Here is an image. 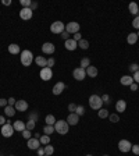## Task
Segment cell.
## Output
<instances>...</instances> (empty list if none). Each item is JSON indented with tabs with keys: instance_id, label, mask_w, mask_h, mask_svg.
<instances>
[{
	"instance_id": "obj_1",
	"label": "cell",
	"mask_w": 139,
	"mask_h": 156,
	"mask_svg": "<svg viewBox=\"0 0 139 156\" xmlns=\"http://www.w3.org/2000/svg\"><path fill=\"white\" fill-rule=\"evenodd\" d=\"M21 56H20V60H21V64L25 66V67H29V66L32 64V61L35 60V57H33V54L31 50H22Z\"/></svg>"
},
{
	"instance_id": "obj_2",
	"label": "cell",
	"mask_w": 139,
	"mask_h": 156,
	"mask_svg": "<svg viewBox=\"0 0 139 156\" xmlns=\"http://www.w3.org/2000/svg\"><path fill=\"white\" fill-rule=\"evenodd\" d=\"M54 130H56V132H59L60 135H65L68 132L70 125L65 120H59V121H56V124H54Z\"/></svg>"
},
{
	"instance_id": "obj_3",
	"label": "cell",
	"mask_w": 139,
	"mask_h": 156,
	"mask_svg": "<svg viewBox=\"0 0 139 156\" xmlns=\"http://www.w3.org/2000/svg\"><path fill=\"white\" fill-rule=\"evenodd\" d=\"M102 105H103V100L99 95H91V96H89V106H91L93 110H100V109H102Z\"/></svg>"
},
{
	"instance_id": "obj_4",
	"label": "cell",
	"mask_w": 139,
	"mask_h": 156,
	"mask_svg": "<svg viewBox=\"0 0 139 156\" xmlns=\"http://www.w3.org/2000/svg\"><path fill=\"white\" fill-rule=\"evenodd\" d=\"M0 132H1V135H3L4 138H10L11 135L14 134V127H13L11 121H7L4 125H1V128H0Z\"/></svg>"
},
{
	"instance_id": "obj_5",
	"label": "cell",
	"mask_w": 139,
	"mask_h": 156,
	"mask_svg": "<svg viewBox=\"0 0 139 156\" xmlns=\"http://www.w3.org/2000/svg\"><path fill=\"white\" fill-rule=\"evenodd\" d=\"M50 31L53 33H61L65 31V25H64V22H61V21H54L52 25H50Z\"/></svg>"
},
{
	"instance_id": "obj_6",
	"label": "cell",
	"mask_w": 139,
	"mask_h": 156,
	"mask_svg": "<svg viewBox=\"0 0 139 156\" xmlns=\"http://www.w3.org/2000/svg\"><path fill=\"white\" fill-rule=\"evenodd\" d=\"M79 29H81L79 24H78V22H75V21H71V22H68V24L65 25V31H67L70 35H71V33L79 32Z\"/></svg>"
},
{
	"instance_id": "obj_7",
	"label": "cell",
	"mask_w": 139,
	"mask_h": 156,
	"mask_svg": "<svg viewBox=\"0 0 139 156\" xmlns=\"http://www.w3.org/2000/svg\"><path fill=\"white\" fill-rule=\"evenodd\" d=\"M131 148H132V144L127 140H121L118 142V149L120 152H123V153H127V152L131 151Z\"/></svg>"
},
{
	"instance_id": "obj_8",
	"label": "cell",
	"mask_w": 139,
	"mask_h": 156,
	"mask_svg": "<svg viewBox=\"0 0 139 156\" xmlns=\"http://www.w3.org/2000/svg\"><path fill=\"white\" fill-rule=\"evenodd\" d=\"M39 76H40V78L43 81H50L52 77H53V71H52V68H49V67H43L42 70H40V73H39Z\"/></svg>"
},
{
	"instance_id": "obj_9",
	"label": "cell",
	"mask_w": 139,
	"mask_h": 156,
	"mask_svg": "<svg viewBox=\"0 0 139 156\" xmlns=\"http://www.w3.org/2000/svg\"><path fill=\"white\" fill-rule=\"evenodd\" d=\"M72 76H74V78L77 81H84L86 78V71L84 70V68L78 67V68H75V70L72 71Z\"/></svg>"
},
{
	"instance_id": "obj_10",
	"label": "cell",
	"mask_w": 139,
	"mask_h": 156,
	"mask_svg": "<svg viewBox=\"0 0 139 156\" xmlns=\"http://www.w3.org/2000/svg\"><path fill=\"white\" fill-rule=\"evenodd\" d=\"M27 146L29 149H32V151H38V149L40 148V141L38 140V138H35V137H33V138H29Z\"/></svg>"
},
{
	"instance_id": "obj_11",
	"label": "cell",
	"mask_w": 139,
	"mask_h": 156,
	"mask_svg": "<svg viewBox=\"0 0 139 156\" xmlns=\"http://www.w3.org/2000/svg\"><path fill=\"white\" fill-rule=\"evenodd\" d=\"M56 48H54V45L52 42H45L42 45V52L45 54H53Z\"/></svg>"
},
{
	"instance_id": "obj_12",
	"label": "cell",
	"mask_w": 139,
	"mask_h": 156,
	"mask_svg": "<svg viewBox=\"0 0 139 156\" xmlns=\"http://www.w3.org/2000/svg\"><path fill=\"white\" fill-rule=\"evenodd\" d=\"M64 89H65V84L64 82H61V81H59L57 84H54L52 92H53V95H61Z\"/></svg>"
},
{
	"instance_id": "obj_13",
	"label": "cell",
	"mask_w": 139,
	"mask_h": 156,
	"mask_svg": "<svg viewBox=\"0 0 139 156\" xmlns=\"http://www.w3.org/2000/svg\"><path fill=\"white\" fill-rule=\"evenodd\" d=\"M14 108H16L17 112H27V110H28V102H27V100H24V99L17 100Z\"/></svg>"
},
{
	"instance_id": "obj_14",
	"label": "cell",
	"mask_w": 139,
	"mask_h": 156,
	"mask_svg": "<svg viewBox=\"0 0 139 156\" xmlns=\"http://www.w3.org/2000/svg\"><path fill=\"white\" fill-rule=\"evenodd\" d=\"M64 46L67 50H70V52H72V50H75V49L78 48V42L77 41H74L72 38L67 39V41H64Z\"/></svg>"
},
{
	"instance_id": "obj_15",
	"label": "cell",
	"mask_w": 139,
	"mask_h": 156,
	"mask_svg": "<svg viewBox=\"0 0 139 156\" xmlns=\"http://www.w3.org/2000/svg\"><path fill=\"white\" fill-rule=\"evenodd\" d=\"M32 16H33V11L31 9H21V11H20V17L22 20H31Z\"/></svg>"
},
{
	"instance_id": "obj_16",
	"label": "cell",
	"mask_w": 139,
	"mask_h": 156,
	"mask_svg": "<svg viewBox=\"0 0 139 156\" xmlns=\"http://www.w3.org/2000/svg\"><path fill=\"white\" fill-rule=\"evenodd\" d=\"M65 121L68 123V125H77L78 121H79V116H78V114H75V113H70Z\"/></svg>"
},
{
	"instance_id": "obj_17",
	"label": "cell",
	"mask_w": 139,
	"mask_h": 156,
	"mask_svg": "<svg viewBox=\"0 0 139 156\" xmlns=\"http://www.w3.org/2000/svg\"><path fill=\"white\" fill-rule=\"evenodd\" d=\"M120 82H121V85H124V86H129L131 84H134V78L131 76H123L120 78Z\"/></svg>"
},
{
	"instance_id": "obj_18",
	"label": "cell",
	"mask_w": 139,
	"mask_h": 156,
	"mask_svg": "<svg viewBox=\"0 0 139 156\" xmlns=\"http://www.w3.org/2000/svg\"><path fill=\"white\" fill-rule=\"evenodd\" d=\"M86 76L88 77H91V78H95V77L97 76V74H99V71H97V68L96 67H95V66H89V67H88V68H86Z\"/></svg>"
},
{
	"instance_id": "obj_19",
	"label": "cell",
	"mask_w": 139,
	"mask_h": 156,
	"mask_svg": "<svg viewBox=\"0 0 139 156\" xmlns=\"http://www.w3.org/2000/svg\"><path fill=\"white\" fill-rule=\"evenodd\" d=\"M125 109H127V102H125L124 99L117 100V103H116V110L120 112V113H123V112H125Z\"/></svg>"
},
{
	"instance_id": "obj_20",
	"label": "cell",
	"mask_w": 139,
	"mask_h": 156,
	"mask_svg": "<svg viewBox=\"0 0 139 156\" xmlns=\"http://www.w3.org/2000/svg\"><path fill=\"white\" fill-rule=\"evenodd\" d=\"M13 127H14V131H20V132H22V131L25 130V123L21 121V120H17L16 123L13 124Z\"/></svg>"
},
{
	"instance_id": "obj_21",
	"label": "cell",
	"mask_w": 139,
	"mask_h": 156,
	"mask_svg": "<svg viewBox=\"0 0 139 156\" xmlns=\"http://www.w3.org/2000/svg\"><path fill=\"white\" fill-rule=\"evenodd\" d=\"M35 63H36L39 67H48V59H45L43 56H36V59H35Z\"/></svg>"
},
{
	"instance_id": "obj_22",
	"label": "cell",
	"mask_w": 139,
	"mask_h": 156,
	"mask_svg": "<svg viewBox=\"0 0 139 156\" xmlns=\"http://www.w3.org/2000/svg\"><path fill=\"white\" fill-rule=\"evenodd\" d=\"M9 52H10L11 54H18V53H21L20 45H17V43H11V45H9Z\"/></svg>"
},
{
	"instance_id": "obj_23",
	"label": "cell",
	"mask_w": 139,
	"mask_h": 156,
	"mask_svg": "<svg viewBox=\"0 0 139 156\" xmlns=\"http://www.w3.org/2000/svg\"><path fill=\"white\" fill-rule=\"evenodd\" d=\"M128 9H129V13H131V14H134L135 17L138 16V13H139V6L136 4L135 1H132V3H129Z\"/></svg>"
},
{
	"instance_id": "obj_24",
	"label": "cell",
	"mask_w": 139,
	"mask_h": 156,
	"mask_svg": "<svg viewBox=\"0 0 139 156\" xmlns=\"http://www.w3.org/2000/svg\"><path fill=\"white\" fill-rule=\"evenodd\" d=\"M138 35L135 32H132V33H128V36H127V42L129 43V45H135V43L138 42Z\"/></svg>"
},
{
	"instance_id": "obj_25",
	"label": "cell",
	"mask_w": 139,
	"mask_h": 156,
	"mask_svg": "<svg viewBox=\"0 0 139 156\" xmlns=\"http://www.w3.org/2000/svg\"><path fill=\"white\" fill-rule=\"evenodd\" d=\"M4 113H6V116H9V117H13L14 114H16V108L14 106H6L4 108Z\"/></svg>"
},
{
	"instance_id": "obj_26",
	"label": "cell",
	"mask_w": 139,
	"mask_h": 156,
	"mask_svg": "<svg viewBox=\"0 0 139 156\" xmlns=\"http://www.w3.org/2000/svg\"><path fill=\"white\" fill-rule=\"evenodd\" d=\"M39 141H40V145H43V146L49 145L50 144V135H40Z\"/></svg>"
},
{
	"instance_id": "obj_27",
	"label": "cell",
	"mask_w": 139,
	"mask_h": 156,
	"mask_svg": "<svg viewBox=\"0 0 139 156\" xmlns=\"http://www.w3.org/2000/svg\"><path fill=\"white\" fill-rule=\"evenodd\" d=\"M54 131H56V130H54V125H48V124H46V125L43 127V132H45V135L53 134Z\"/></svg>"
},
{
	"instance_id": "obj_28",
	"label": "cell",
	"mask_w": 139,
	"mask_h": 156,
	"mask_svg": "<svg viewBox=\"0 0 139 156\" xmlns=\"http://www.w3.org/2000/svg\"><path fill=\"white\" fill-rule=\"evenodd\" d=\"M89 66H91V60L88 59V57H84V59L81 60V68H84V70H86V68H88V67H89Z\"/></svg>"
},
{
	"instance_id": "obj_29",
	"label": "cell",
	"mask_w": 139,
	"mask_h": 156,
	"mask_svg": "<svg viewBox=\"0 0 139 156\" xmlns=\"http://www.w3.org/2000/svg\"><path fill=\"white\" fill-rule=\"evenodd\" d=\"M45 121H46L48 125H54V124H56V118H54L53 114H48L46 118H45Z\"/></svg>"
},
{
	"instance_id": "obj_30",
	"label": "cell",
	"mask_w": 139,
	"mask_h": 156,
	"mask_svg": "<svg viewBox=\"0 0 139 156\" xmlns=\"http://www.w3.org/2000/svg\"><path fill=\"white\" fill-rule=\"evenodd\" d=\"M78 48L84 49V50H86V49L89 48V42L86 41V39H81L79 42H78Z\"/></svg>"
},
{
	"instance_id": "obj_31",
	"label": "cell",
	"mask_w": 139,
	"mask_h": 156,
	"mask_svg": "<svg viewBox=\"0 0 139 156\" xmlns=\"http://www.w3.org/2000/svg\"><path fill=\"white\" fill-rule=\"evenodd\" d=\"M97 116L100 118H107L109 117V110L107 109H100V110H97Z\"/></svg>"
},
{
	"instance_id": "obj_32",
	"label": "cell",
	"mask_w": 139,
	"mask_h": 156,
	"mask_svg": "<svg viewBox=\"0 0 139 156\" xmlns=\"http://www.w3.org/2000/svg\"><path fill=\"white\" fill-rule=\"evenodd\" d=\"M36 127V121H32V120H28L27 123H25V128L29 130V131H32L33 128Z\"/></svg>"
},
{
	"instance_id": "obj_33",
	"label": "cell",
	"mask_w": 139,
	"mask_h": 156,
	"mask_svg": "<svg viewBox=\"0 0 139 156\" xmlns=\"http://www.w3.org/2000/svg\"><path fill=\"white\" fill-rule=\"evenodd\" d=\"M54 153V148L52 145H46L45 146V155H48V156H52Z\"/></svg>"
},
{
	"instance_id": "obj_34",
	"label": "cell",
	"mask_w": 139,
	"mask_h": 156,
	"mask_svg": "<svg viewBox=\"0 0 139 156\" xmlns=\"http://www.w3.org/2000/svg\"><path fill=\"white\" fill-rule=\"evenodd\" d=\"M22 137H24V138H25V140H29V138H32V132H31V131H29V130H24V131H22Z\"/></svg>"
},
{
	"instance_id": "obj_35",
	"label": "cell",
	"mask_w": 139,
	"mask_h": 156,
	"mask_svg": "<svg viewBox=\"0 0 139 156\" xmlns=\"http://www.w3.org/2000/svg\"><path fill=\"white\" fill-rule=\"evenodd\" d=\"M75 114H78V116H84V114H85V108H84V106H77Z\"/></svg>"
},
{
	"instance_id": "obj_36",
	"label": "cell",
	"mask_w": 139,
	"mask_h": 156,
	"mask_svg": "<svg viewBox=\"0 0 139 156\" xmlns=\"http://www.w3.org/2000/svg\"><path fill=\"white\" fill-rule=\"evenodd\" d=\"M109 118H110V121L111 123H118L120 121V117H118V114H109Z\"/></svg>"
},
{
	"instance_id": "obj_37",
	"label": "cell",
	"mask_w": 139,
	"mask_h": 156,
	"mask_svg": "<svg viewBox=\"0 0 139 156\" xmlns=\"http://www.w3.org/2000/svg\"><path fill=\"white\" fill-rule=\"evenodd\" d=\"M128 68H129V71H131V73H134V74H135L136 71H139V64H136V63H132V64L129 66Z\"/></svg>"
},
{
	"instance_id": "obj_38",
	"label": "cell",
	"mask_w": 139,
	"mask_h": 156,
	"mask_svg": "<svg viewBox=\"0 0 139 156\" xmlns=\"http://www.w3.org/2000/svg\"><path fill=\"white\" fill-rule=\"evenodd\" d=\"M20 3H21L22 9H29V6H31V3H32V0H21Z\"/></svg>"
},
{
	"instance_id": "obj_39",
	"label": "cell",
	"mask_w": 139,
	"mask_h": 156,
	"mask_svg": "<svg viewBox=\"0 0 139 156\" xmlns=\"http://www.w3.org/2000/svg\"><path fill=\"white\" fill-rule=\"evenodd\" d=\"M132 27L136 28V29H139V16H136L134 18V21H132Z\"/></svg>"
},
{
	"instance_id": "obj_40",
	"label": "cell",
	"mask_w": 139,
	"mask_h": 156,
	"mask_svg": "<svg viewBox=\"0 0 139 156\" xmlns=\"http://www.w3.org/2000/svg\"><path fill=\"white\" fill-rule=\"evenodd\" d=\"M75 110H77V105H75V103H70L68 105V112L75 113Z\"/></svg>"
},
{
	"instance_id": "obj_41",
	"label": "cell",
	"mask_w": 139,
	"mask_h": 156,
	"mask_svg": "<svg viewBox=\"0 0 139 156\" xmlns=\"http://www.w3.org/2000/svg\"><path fill=\"white\" fill-rule=\"evenodd\" d=\"M38 118H39V116H38L36 112H35V113H29V120H32V121H38Z\"/></svg>"
},
{
	"instance_id": "obj_42",
	"label": "cell",
	"mask_w": 139,
	"mask_h": 156,
	"mask_svg": "<svg viewBox=\"0 0 139 156\" xmlns=\"http://www.w3.org/2000/svg\"><path fill=\"white\" fill-rule=\"evenodd\" d=\"M54 63H56V61H54V59H53V57H50V59H48V67H49V68H52V67L54 66Z\"/></svg>"
},
{
	"instance_id": "obj_43",
	"label": "cell",
	"mask_w": 139,
	"mask_h": 156,
	"mask_svg": "<svg viewBox=\"0 0 139 156\" xmlns=\"http://www.w3.org/2000/svg\"><path fill=\"white\" fill-rule=\"evenodd\" d=\"M7 102H9V106H16V99H14V98H9V99H7Z\"/></svg>"
},
{
	"instance_id": "obj_44",
	"label": "cell",
	"mask_w": 139,
	"mask_h": 156,
	"mask_svg": "<svg viewBox=\"0 0 139 156\" xmlns=\"http://www.w3.org/2000/svg\"><path fill=\"white\" fill-rule=\"evenodd\" d=\"M7 105H9L7 99H3V98H1V99H0V108H6Z\"/></svg>"
},
{
	"instance_id": "obj_45",
	"label": "cell",
	"mask_w": 139,
	"mask_h": 156,
	"mask_svg": "<svg viewBox=\"0 0 139 156\" xmlns=\"http://www.w3.org/2000/svg\"><path fill=\"white\" fill-rule=\"evenodd\" d=\"M131 151L134 152L135 155H139V145H132V148H131Z\"/></svg>"
},
{
	"instance_id": "obj_46",
	"label": "cell",
	"mask_w": 139,
	"mask_h": 156,
	"mask_svg": "<svg viewBox=\"0 0 139 156\" xmlns=\"http://www.w3.org/2000/svg\"><path fill=\"white\" fill-rule=\"evenodd\" d=\"M102 100H103L104 103H109V102H110V96H109L107 93H104V95L102 96Z\"/></svg>"
},
{
	"instance_id": "obj_47",
	"label": "cell",
	"mask_w": 139,
	"mask_h": 156,
	"mask_svg": "<svg viewBox=\"0 0 139 156\" xmlns=\"http://www.w3.org/2000/svg\"><path fill=\"white\" fill-rule=\"evenodd\" d=\"M72 39H74V41H77V42H79L81 39H82V36H81L79 32H77V33H74V38H72Z\"/></svg>"
},
{
	"instance_id": "obj_48",
	"label": "cell",
	"mask_w": 139,
	"mask_h": 156,
	"mask_svg": "<svg viewBox=\"0 0 139 156\" xmlns=\"http://www.w3.org/2000/svg\"><path fill=\"white\" fill-rule=\"evenodd\" d=\"M132 78H134V82H136V84H139V71H136V73H135V74H134V77H132Z\"/></svg>"
},
{
	"instance_id": "obj_49",
	"label": "cell",
	"mask_w": 139,
	"mask_h": 156,
	"mask_svg": "<svg viewBox=\"0 0 139 156\" xmlns=\"http://www.w3.org/2000/svg\"><path fill=\"white\" fill-rule=\"evenodd\" d=\"M61 38L64 39V41H67V39H70V33L67 32V31H64V32L61 33Z\"/></svg>"
},
{
	"instance_id": "obj_50",
	"label": "cell",
	"mask_w": 139,
	"mask_h": 156,
	"mask_svg": "<svg viewBox=\"0 0 139 156\" xmlns=\"http://www.w3.org/2000/svg\"><path fill=\"white\" fill-rule=\"evenodd\" d=\"M38 155L39 156H45V146H40V148H39V149H38Z\"/></svg>"
},
{
	"instance_id": "obj_51",
	"label": "cell",
	"mask_w": 139,
	"mask_h": 156,
	"mask_svg": "<svg viewBox=\"0 0 139 156\" xmlns=\"http://www.w3.org/2000/svg\"><path fill=\"white\" fill-rule=\"evenodd\" d=\"M29 9H31V10H36V9H38V3H36V1H32V3H31V6H29Z\"/></svg>"
},
{
	"instance_id": "obj_52",
	"label": "cell",
	"mask_w": 139,
	"mask_h": 156,
	"mask_svg": "<svg viewBox=\"0 0 139 156\" xmlns=\"http://www.w3.org/2000/svg\"><path fill=\"white\" fill-rule=\"evenodd\" d=\"M129 88H131V91H138V84L134 82V84H131V85H129Z\"/></svg>"
},
{
	"instance_id": "obj_53",
	"label": "cell",
	"mask_w": 139,
	"mask_h": 156,
	"mask_svg": "<svg viewBox=\"0 0 139 156\" xmlns=\"http://www.w3.org/2000/svg\"><path fill=\"white\" fill-rule=\"evenodd\" d=\"M6 123H7V121H6L4 116H0V125H4Z\"/></svg>"
},
{
	"instance_id": "obj_54",
	"label": "cell",
	"mask_w": 139,
	"mask_h": 156,
	"mask_svg": "<svg viewBox=\"0 0 139 156\" xmlns=\"http://www.w3.org/2000/svg\"><path fill=\"white\" fill-rule=\"evenodd\" d=\"M1 3H3L4 6H10V4H11V0H3Z\"/></svg>"
},
{
	"instance_id": "obj_55",
	"label": "cell",
	"mask_w": 139,
	"mask_h": 156,
	"mask_svg": "<svg viewBox=\"0 0 139 156\" xmlns=\"http://www.w3.org/2000/svg\"><path fill=\"white\" fill-rule=\"evenodd\" d=\"M136 35H138V38H139V32H138V33H136Z\"/></svg>"
},
{
	"instance_id": "obj_56",
	"label": "cell",
	"mask_w": 139,
	"mask_h": 156,
	"mask_svg": "<svg viewBox=\"0 0 139 156\" xmlns=\"http://www.w3.org/2000/svg\"><path fill=\"white\" fill-rule=\"evenodd\" d=\"M103 156H109V155H103Z\"/></svg>"
},
{
	"instance_id": "obj_57",
	"label": "cell",
	"mask_w": 139,
	"mask_h": 156,
	"mask_svg": "<svg viewBox=\"0 0 139 156\" xmlns=\"http://www.w3.org/2000/svg\"><path fill=\"white\" fill-rule=\"evenodd\" d=\"M86 156H92V155H86Z\"/></svg>"
},
{
	"instance_id": "obj_58",
	"label": "cell",
	"mask_w": 139,
	"mask_h": 156,
	"mask_svg": "<svg viewBox=\"0 0 139 156\" xmlns=\"http://www.w3.org/2000/svg\"><path fill=\"white\" fill-rule=\"evenodd\" d=\"M45 156H48V155H45Z\"/></svg>"
},
{
	"instance_id": "obj_59",
	"label": "cell",
	"mask_w": 139,
	"mask_h": 156,
	"mask_svg": "<svg viewBox=\"0 0 139 156\" xmlns=\"http://www.w3.org/2000/svg\"><path fill=\"white\" fill-rule=\"evenodd\" d=\"M11 156H14V155H11Z\"/></svg>"
},
{
	"instance_id": "obj_60",
	"label": "cell",
	"mask_w": 139,
	"mask_h": 156,
	"mask_svg": "<svg viewBox=\"0 0 139 156\" xmlns=\"http://www.w3.org/2000/svg\"><path fill=\"white\" fill-rule=\"evenodd\" d=\"M1 156H3V155H1Z\"/></svg>"
},
{
	"instance_id": "obj_61",
	"label": "cell",
	"mask_w": 139,
	"mask_h": 156,
	"mask_svg": "<svg viewBox=\"0 0 139 156\" xmlns=\"http://www.w3.org/2000/svg\"><path fill=\"white\" fill-rule=\"evenodd\" d=\"M138 14H139V13H138Z\"/></svg>"
}]
</instances>
